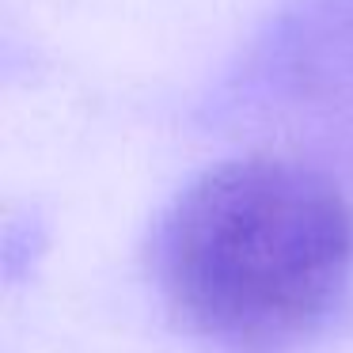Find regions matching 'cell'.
I'll list each match as a JSON object with an SVG mask.
<instances>
[{"mask_svg":"<svg viewBox=\"0 0 353 353\" xmlns=\"http://www.w3.org/2000/svg\"><path fill=\"white\" fill-rule=\"evenodd\" d=\"M236 88L274 107L353 118V0H289L251 42Z\"/></svg>","mask_w":353,"mask_h":353,"instance_id":"cell-2","label":"cell"},{"mask_svg":"<svg viewBox=\"0 0 353 353\" xmlns=\"http://www.w3.org/2000/svg\"><path fill=\"white\" fill-rule=\"evenodd\" d=\"M156 277L179 319L209 342L236 353L289 350L350 292L353 209L304 163H216L163 213Z\"/></svg>","mask_w":353,"mask_h":353,"instance_id":"cell-1","label":"cell"}]
</instances>
